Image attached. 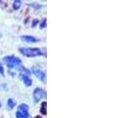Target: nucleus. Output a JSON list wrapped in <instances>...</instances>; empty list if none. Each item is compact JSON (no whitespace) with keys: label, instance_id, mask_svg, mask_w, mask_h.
I'll return each mask as SVG.
<instances>
[{"label":"nucleus","instance_id":"nucleus-1","mask_svg":"<svg viewBox=\"0 0 125 118\" xmlns=\"http://www.w3.org/2000/svg\"><path fill=\"white\" fill-rule=\"evenodd\" d=\"M3 61L6 63L9 68L17 69L19 70H21L22 72H25V71L27 72V71L25 69H23L21 65V60L19 58H17L15 56H8V57H5L3 58Z\"/></svg>","mask_w":125,"mask_h":118},{"label":"nucleus","instance_id":"nucleus-10","mask_svg":"<svg viewBox=\"0 0 125 118\" xmlns=\"http://www.w3.org/2000/svg\"><path fill=\"white\" fill-rule=\"evenodd\" d=\"M21 6V2L19 1V0H16L13 2V8L15 10H18Z\"/></svg>","mask_w":125,"mask_h":118},{"label":"nucleus","instance_id":"nucleus-5","mask_svg":"<svg viewBox=\"0 0 125 118\" xmlns=\"http://www.w3.org/2000/svg\"><path fill=\"white\" fill-rule=\"evenodd\" d=\"M32 73L35 76L38 77L39 80L43 81V82H45L46 81V76H45V74L44 72H42V70L40 69H32Z\"/></svg>","mask_w":125,"mask_h":118},{"label":"nucleus","instance_id":"nucleus-6","mask_svg":"<svg viewBox=\"0 0 125 118\" xmlns=\"http://www.w3.org/2000/svg\"><path fill=\"white\" fill-rule=\"evenodd\" d=\"M21 39L26 43H36L38 41L37 39H35L33 36H31V35H23V36H21Z\"/></svg>","mask_w":125,"mask_h":118},{"label":"nucleus","instance_id":"nucleus-4","mask_svg":"<svg viewBox=\"0 0 125 118\" xmlns=\"http://www.w3.org/2000/svg\"><path fill=\"white\" fill-rule=\"evenodd\" d=\"M45 95V90L42 89V88H36L34 90L33 93V97H34V100L35 102H38L40 101L42 98H44Z\"/></svg>","mask_w":125,"mask_h":118},{"label":"nucleus","instance_id":"nucleus-7","mask_svg":"<svg viewBox=\"0 0 125 118\" xmlns=\"http://www.w3.org/2000/svg\"><path fill=\"white\" fill-rule=\"evenodd\" d=\"M21 78H22L23 83H24L27 87H29L32 84V80H31V79H30L28 76H27V75H22Z\"/></svg>","mask_w":125,"mask_h":118},{"label":"nucleus","instance_id":"nucleus-11","mask_svg":"<svg viewBox=\"0 0 125 118\" xmlns=\"http://www.w3.org/2000/svg\"><path fill=\"white\" fill-rule=\"evenodd\" d=\"M46 26V19H45V21H43L42 23L41 24V25H40V28L41 29H43V27H45Z\"/></svg>","mask_w":125,"mask_h":118},{"label":"nucleus","instance_id":"nucleus-2","mask_svg":"<svg viewBox=\"0 0 125 118\" xmlns=\"http://www.w3.org/2000/svg\"><path fill=\"white\" fill-rule=\"evenodd\" d=\"M19 50L21 54L27 57H35L43 55V53L38 48H25V47H23Z\"/></svg>","mask_w":125,"mask_h":118},{"label":"nucleus","instance_id":"nucleus-13","mask_svg":"<svg viewBox=\"0 0 125 118\" xmlns=\"http://www.w3.org/2000/svg\"><path fill=\"white\" fill-rule=\"evenodd\" d=\"M0 107H1V104H0Z\"/></svg>","mask_w":125,"mask_h":118},{"label":"nucleus","instance_id":"nucleus-8","mask_svg":"<svg viewBox=\"0 0 125 118\" xmlns=\"http://www.w3.org/2000/svg\"><path fill=\"white\" fill-rule=\"evenodd\" d=\"M46 102H43L42 105V107H41V113L44 115H46L47 111H46V107H47V105H46Z\"/></svg>","mask_w":125,"mask_h":118},{"label":"nucleus","instance_id":"nucleus-3","mask_svg":"<svg viewBox=\"0 0 125 118\" xmlns=\"http://www.w3.org/2000/svg\"><path fill=\"white\" fill-rule=\"evenodd\" d=\"M28 117V106L26 104L19 105L17 112V118H27Z\"/></svg>","mask_w":125,"mask_h":118},{"label":"nucleus","instance_id":"nucleus-12","mask_svg":"<svg viewBox=\"0 0 125 118\" xmlns=\"http://www.w3.org/2000/svg\"><path fill=\"white\" fill-rule=\"evenodd\" d=\"M3 73H4V69H3V66H2V64H0V73L3 74Z\"/></svg>","mask_w":125,"mask_h":118},{"label":"nucleus","instance_id":"nucleus-9","mask_svg":"<svg viewBox=\"0 0 125 118\" xmlns=\"http://www.w3.org/2000/svg\"><path fill=\"white\" fill-rule=\"evenodd\" d=\"M16 103H15V102L13 100V99H11V98H10L9 100H8V106H9V108L10 109H13L14 108V106H15Z\"/></svg>","mask_w":125,"mask_h":118}]
</instances>
